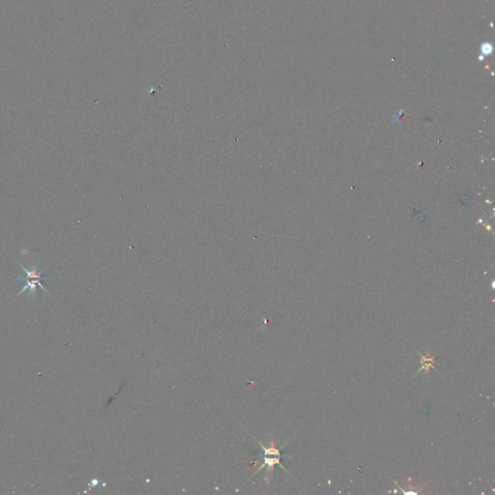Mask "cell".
<instances>
[{
  "label": "cell",
  "mask_w": 495,
  "mask_h": 495,
  "mask_svg": "<svg viewBox=\"0 0 495 495\" xmlns=\"http://www.w3.org/2000/svg\"><path fill=\"white\" fill-rule=\"evenodd\" d=\"M17 262H18V264L20 265V267H21V269L23 270V272H24V273H25V275H26L25 277H20V279H21L22 281H25V282H26V285L22 288V290L19 292V294H18L16 297L20 296L23 292H25V291H27V290H29V297L34 296V295H35V293H36V289H37L38 287L42 288L43 290H44V291H45L48 295H50V296H51L50 292L47 290V288H45V287L43 286L42 284L43 281H47V280H49V279H50V278H48V277H43V273H44V271H45L46 269L48 268V266H49L50 264H48L46 267H44V268L41 269V270H39V269L37 268L36 266H33V267L31 269H27L25 267V266H24V265H23V264H21L19 261H17Z\"/></svg>",
  "instance_id": "6da1fadb"
},
{
  "label": "cell",
  "mask_w": 495,
  "mask_h": 495,
  "mask_svg": "<svg viewBox=\"0 0 495 495\" xmlns=\"http://www.w3.org/2000/svg\"><path fill=\"white\" fill-rule=\"evenodd\" d=\"M416 352L421 356V360H420L421 368H419V369L417 370V372L414 374V377H415L416 375H418V374H419L422 370H424V372L428 375V374H429V370H430V368H433V369H434V371H436L437 373H439L438 369L435 368V364H436L435 356H431L429 349L427 350L426 355H423V354H421V352H419L418 350H416Z\"/></svg>",
  "instance_id": "7a4b0ae2"
},
{
  "label": "cell",
  "mask_w": 495,
  "mask_h": 495,
  "mask_svg": "<svg viewBox=\"0 0 495 495\" xmlns=\"http://www.w3.org/2000/svg\"><path fill=\"white\" fill-rule=\"evenodd\" d=\"M283 456H277V455H269V454H264V462L261 466L259 467L257 469V471L255 472V474H256L257 472H259L262 468L264 466H267V470H266V475H265V481H269V480L271 479L272 477V474H273V470H274V466L276 464H279L280 466L283 468V470L285 472H287V470L284 468V467L281 464V458ZM288 473V472H287ZM289 474V473H288Z\"/></svg>",
  "instance_id": "3957f363"
}]
</instances>
